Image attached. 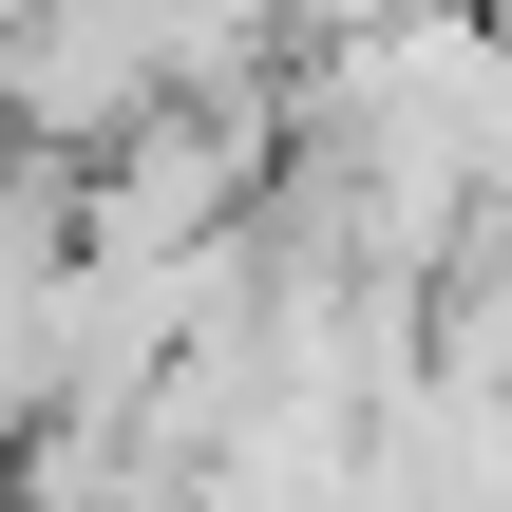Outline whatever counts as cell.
I'll return each mask as SVG.
<instances>
[{"instance_id": "obj_1", "label": "cell", "mask_w": 512, "mask_h": 512, "mask_svg": "<svg viewBox=\"0 0 512 512\" xmlns=\"http://www.w3.org/2000/svg\"><path fill=\"white\" fill-rule=\"evenodd\" d=\"M475 209H512V19L494 0H361V19H323V57L285 76L266 228L437 285V247Z\"/></svg>"}, {"instance_id": "obj_2", "label": "cell", "mask_w": 512, "mask_h": 512, "mask_svg": "<svg viewBox=\"0 0 512 512\" xmlns=\"http://www.w3.org/2000/svg\"><path fill=\"white\" fill-rule=\"evenodd\" d=\"M38 399H57V304H0V475H19Z\"/></svg>"}]
</instances>
